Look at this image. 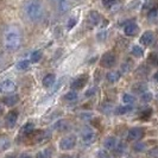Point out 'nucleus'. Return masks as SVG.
<instances>
[{"label":"nucleus","mask_w":158,"mask_h":158,"mask_svg":"<svg viewBox=\"0 0 158 158\" xmlns=\"http://www.w3.org/2000/svg\"><path fill=\"white\" fill-rule=\"evenodd\" d=\"M22 44V33L17 26H10L4 33V45L8 51H16Z\"/></svg>","instance_id":"obj_1"},{"label":"nucleus","mask_w":158,"mask_h":158,"mask_svg":"<svg viewBox=\"0 0 158 158\" xmlns=\"http://www.w3.org/2000/svg\"><path fill=\"white\" fill-rule=\"evenodd\" d=\"M24 13L30 22L37 23L44 16V7L40 0H27L24 5Z\"/></svg>","instance_id":"obj_2"},{"label":"nucleus","mask_w":158,"mask_h":158,"mask_svg":"<svg viewBox=\"0 0 158 158\" xmlns=\"http://www.w3.org/2000/svg\"><path fill=\"white\" fill-rule=\"evenodd\" d=\"M80 139H81L82 145L89 146V145H92V144L96 140V133L94 132L93 128H90V127H85V128L81 131Z\"/></svg>","instance_id":"obj_3"},{"label":"nucleus","mask_w":158,"mask_h":158,"mask_svg":"<svg viewBox=\"0 0 158 158\" xmlns=\"http://www.w3.org/2000/svg\"><path fill=\"white\" fill-rule=\"evenodd\" d=\"M77 143V138L75 135H68L63 137L61 140H60V149L62 151H69L73 150L75 148Z\"/></svg>","instance_id":"obj_4"},{"label":"nucleus","mask_w":158,"mask_h":158,"mask_svg":"<svg viewBox=\"0 0 158 158\" xmlns=\"http://www.w3.org/2000/svg\"><path fill=\"white\" fill-rule=\"evenodd\" d=\"M117 63V57L113 52H106L103 54L101 60H100V65L102 68H112Z\"/></svg>","instance_id":"obj_5"},{"label":"nucleus","mask_w":158,"mask_h":158,"mask_svg":"<svg viewBox=\"0 0 158 158\" xmlns=\"http://www.w3.org/2000/svg\"><path fill=\"white\" fill-rule=\"evenodd\" d=\"M144 135H145V130L143 127H132L128 131L127 138L131 142H138V140H140L144 137Z\"/></svg>","instance_id":"obj_6"},{"label":"nucleus","mask_w":158,"mask_h":158,"mask_svg":"<svg viewBox=\"0 0 158 158\" xmlns=\"http://www.w3.org/2000/svg\"><path fill=\"white\" fill-rule=\"evenodd\" d=\"M88 82V75L87 74H83V75H80L76 79H74L71 81L70 87L73 90H77V89H82L87 85Z\"/></svg>","instance_id":"obj_7"},{"label":"nucleus","mask_w":158,"mask_h":158,"mask_svg":"<svg viewBox=\"0 0 158 158\" xmlns=\"http://www.w3.org/2000/svg\"><path fill=\"white\" fill-rule=\"evenodd\" d=\"M16 88H17L16 82L11 79L4 80V81L0 83V92H1V93H5V94L13 93V92L16 90Z\"/></svg>","instance_id":"obj_8"},{"label":"nucleus","mask_w":158,"mask_h":158,"mask_svg":"<svg viewBox=\"0 0 158 158\" xmlns=\"http://www.w3.org/2000/svg\"><path fill=\"white\" fill-rule=\"evenodd\" d=\"M17 120H18V112L17 111H11L7 113L6 118H5V124L8 128H12V127L16 126Z\"/></svg>","instance_id":"obj_9"},{"label":"nucleus","mask_w":158,"mask_h":158,"mask_svg":"<svg viewBox=\"0 0 158 158\" xmlns=\"http://www.w3.org/2000/svg\"><path fill=\"white\" fill-rule=\"evenodd\" d=\"M155 42V33L152 31H145L140 37V43L145 47H150Z\"/></svg>","instance_id":"obj_10"},{"label":"nucleus","mask_w":158,"mask_h":158,"mask_svg":"<svg viewBox=\"0 0 158 158\" xmlns=\"http://www.w3.org/2000/svg\"><path fill=\"white\" fill-rule=\"evenodd\" d=\"M101 19H102V17L100 16L96 11H92L88 15V25L89 26H96L101 22Z\"/></svg>","instance_id":"obj_11"},{"label":"nucleus","mask_w":158,"mask_h":158,"mask_svg":"<svg viewBox=\"0 0 158 158\" xmlns=\"http://www.w3.org/2000/svg\"><path fill=\"white\" fill-rule=\"evenodd\" d=\"M50 138V133L48 131H37L35 135H33V138L32 140L35 143H43L48 140Z\"/></svg>","instance_id":"obj_12"},{"label":"nucleus","mask_w":158,"mask_h":158,"mask_svg":"<svg viewBox=\"0 0 158 158\" xmlns=\"http://www.w3.org/2000/svg\"><path fill=\"white\" fill-rule=\"evenodd\" d=\"M138 30H139V26H138L135 23H128V24H126L125 27H124L125 35H126V36H130V37L135 36L137 32H138Z\"/></svg>","instance_id":"obj_13"},{"label":"nucleus","mask_w":158,"mask_h":158,"mask_svg":"<svg viewBox=\"0 0 158 158\" xmlns=\"http://www.w3.org/2000/svg\"><path fill=\"white\" fill-rule=\"evenodd\" d=\"M118 144V140L115 137H107L103 142V145H105V149L106 150H114L115 146Z\"/></svg>","instance_id":"obj_14"},{"label":"nucleus","mask_w":158,"mask_h":158,"mask_svg":"<svg viewBox=\"0 0 158 158\" xmlns=\"http://www.w3.org/2000/svg\"><path fill=\"white\" fill-rule=\"evenodd\" d=\"M18 101H19V96L17 94L7 95V96H5V98L2 99V102L5 103L6 106H15Z\"/></svg>","instance_id":"obj_15"},{"label":"nucleus","mask_w":158,"mask_h":158,"mask_svg":"<svg viewBox=\"0 0 158 158\" xmlns=\"http://www.w3.org/2000/svg\"><path fill=\"white\" fill-rule=\"evenodd\" d=\"M56 2H57V7L61 13H65L69 11V8H70L69 0H56Z\"/></svg>","instance_id":"obj_16"},{"label":"nucleus","mask_w":158,"mask_h":158,"mask_svg":"<svg viewBox=\"0 0 158 158\" xmlns=\"http://www.w3.org/2000/svg\"><path fill=\"white\" fill-rule=\"evenodd\" d=\"M56 82V76L54 74H48L47 76H44L43 79V86L45 88H50L55 85Z\"/></svg>","instance_id":"obj_17"},{"label":"nucleus","mask_w":158,"mask_h":158,"mask_svg":"<svg viewBox=\"0 0 158 158\" xmlns=\"http://www.w3.org/2000/svg\"><path fill=\"white\" fill-rule=\"evenodd\" d=\"M35 131V125L33 123H26L22 128H20V135H30Z\"/></svg>","instance_id":"obj_18"},{"label":"nucleus","mask_w":158,"mask_h":158,"mask_svg":"<svg viewBox=\"0 0 158 158\" xmlns=\"http://www.w3.org/2000/svg\"><path fill=\"white\" fill-rule=\"evenodd\" d=\"M10 145H11V142H10V139H8L7 137L0 135V152L7 150L8 148H10Z\"/></svg>","instance_id":"obj_19"},{"label":"nucleus","mask_w":158,"mask_h":158,"mask_svg":"<svg viewBox=\"0 0 158 158\" xmlns=\"http://www.w3.org/2000/svg\"><path fill=\"white\" fill-rule=\"evenodd\" d=\"M143 8L146 10V11L156 10V8H158V0H146V2L144 4Z\"/></svg>","instance_id":"obj_20"},{"label":"nucleus","mask_w":158,"mask_h":158,"mask_svg":"<svg viewBox=\"0 0 158 158\" xmlns=\"http://www.w3.org/2000/svg\"><path fill=\"white\" fill-rule=\"evenodd\" d=\"M68 127V121L67 120H58L52 125V128L56 131H63Z\"/></svg>","instance_id":"obj_21"},{"label":"nucleus","mask_w":158,"mask_h":158,"mask_svg":"<svg viewBox=\"0 0 158 158\" xmlns=\"http://www.w3.org/2000/svg\"><path fill=\"white\" fill-rule=\"evenodd\" d=\"M120 73L119 71H110L108 74H107V80H108V82H111V83H115L119 79H120Z\"/></svg>","instance_id":"obj_22"},{"label":"nucleus","mask_w":158,"mask_h":158,"mask_svg":"<svg viewBox=\"0 0 158 158\" xmlns=\"http://www.w3.org/2000/svg\"><path fill=\"white\" fill-rule=\"evenodd\" d=\"M30 61L29 60H22V61H19V62H17L16 64V68L18 70H26V69H29L30 68Z\"/></svg>","instance_id":"obj_23"},{"label":"nucleus","mask_w":158,"mask_h":158,"mask_svg":"<svg viewBox=\"0 0 158 158\" xmlns=\"http://www.w3.org/2000/svg\"><path fill=\"white\" fill-rule=\"evenodd\" d=\"M132 92L135 93V94L142 95L144 92H146V85H144V83H135V86L132 87Z\"/></svg>","instance_id":"obj_24"},{"label":"nucleus","mask_w":158,"mask_h":158,"mask_svg":"<svg viewBox=\"0 0 158 158\" xmlns=\"http://www.w3.org/2000/svg\"><path fill=\"white\" fill-rule=\"evenodd\" d=\"M40 58H42V51L40 50H35L33 52H31V55H30V62L37 63V62L40 61Z\"/></svg>","instance_id":"obj_25"},{"label":"nucleus","mask_w":158,"mask_h":158,"mask_svg":"<svg viewBox=\"0 0 158 158\" xmlns=\"http://www.w3.org/2000/svg\"><path fill=\"white\" fill-rule=\"evenodd\" d=\"M64 100L68 101V102L76 101V100H77V93H76L75 90H70V92L65 93V95H64Z\"/></svg>","instance_id":"obj_26"},{"label":"nucleus","mask_w":158,"mask_h":158,"mask_svg":"<svg viewBox=\"0 0 158 158\" xmlns=\"http://www.w3.org/2000/svg\"><path fill=\"white\" fill-rule=\"evenodd\" d=\"M148 62L153 67H158V52H151L148 57Z\"/></svg>","instance_id":"obj_27"},{"label":"nucleus","mask_w":158,"mask_h":158,"mask_svg":"<svg viewBox=\"0 0 158 158\" xmlns=\"http://www.w3.org/2000/svg\"><path fill=\"white\" fill-rule=\"evenodd\" d=\"M131 52H132V55L135 56V57H143V56H144V50H143V48L139 47V45H133Z\"/></svg>","instance_id":"obj_28"},{"label":"nucleus","mask_w":158,"mask_h":158,"mask_svg":"<svg viewBox=\"0 0 158 158\" xmlns=\"http://www.w3.org/2000/svg\"><path fill=\"white\" fill-rule=\"evenodd\" d=\"M123 101H124L125 105H133L135 102V98L132 94L126 93V94H124V96H123Z\"/></svg>","instance_id":"obj_29"},{"label":"nucleus","mask_w":158,"mask_h":158,"mask_svg":"<svg viewBox=\"0 0 158 158\" xmlns=\"http://www.w3.org/2000/svg\"><path fill=\"white\" fill-rule=\"evenodd\" d=\"M131 110H132L131 105H125V106H120V107H118V108L115 110V113H117V114H126V113H128Z\"/></svg>","instance_id":"obj_30"},{"label":"nucleus","mask_w":158,"mask_h":158,"mask_svg":"<svg viewBox=\"0 0 158 158\" xmlns=\"http://www.w3.org/2000/svg\"><path fill=\"white\" fill-rule=\"evenodd\" d=\"M36 158H51V151L49 149H44L36 155Z\"/></svg>","instance_id":"obj_31"},{"label":"nucleus","mask_w":158,"mask_h":158,"mask_svg":"<svg viewBox=\"0 0 158 158\" xmlns=\"http://www.w3.org/2000/svg\"><path fill=\"white\" fill-rule=\"evenodd\" d=\"M145 149H146V145H145V143L143 142H137L133 145V150L135 152H143V151H145Z\"/></svg>","instance_id":"obj_32"},{"label":"nucleus","mask_w":158,"mask_h":158,"mask_svg":"<svg viewBox=\"0 0 158 158\" xmlns=\"http://www.w3.org/2000/svg\"><path fill=\"white\" fill-rule=\"evenodd\" d=\"M140 98H142V101H144V102H150L151 100H152V98H153V95H152L151 92L146 90V92L143 93Z\"/></svg>","instance_id":"obj_33"},{"label":"nucleus","mask_w":158,"mask_h":158,"mask_svg":"<svg viewBox=\"0 0 158 158\" xmlns=\"http://www.w3.org/2000/svg\"><path fill=\"white\" fill-rule=\"evenodd\" d=\"M114 150L117 151L118 155H123V153L125 152V150H126V145L123 142H118V144H117V146H115Z\"/></svg>","instance_id":"obj_34"},{"label":"nucleus","mask_w":158,"mask_h":158,"mask_svg":"<svg viewBox=\"0 0 158 158\" xmlns=\"http://www.w3.org/2000/svg\"><path fill=\"white\" fill-rule=\"evenodd\" d=\"M98 158H113V157H112L111 153L108 151L102 149V150L98 151Z\"/></svg>","instance_id":"obj_35"},{"label":"nucleus","mask_w":158,"mask_h":158,"mask_svg":"<svg viewBox=\"0 0 158 158\" xmlns=\"http://www.w3.org/2000/svg\"><path fill=\"white\" fill-rule=\"evenodd\" d=\"M76 23H77V19H76V18H70V19L68 20V24H67V29H68V30H71V29L76 25Z\"/></svg>","instance_id":"obj_36"},{"label":"nucleus","mask_w":158,"mask_h":158,"mask_svg":"<svg viewBox=\"0 0 158 158\" xmlns=\"http://www.w3.org/2000/svg\"><path fill=\"white\" fill-rule=\"evenodd\" d=\"M151 113H152V110H151V108H149V110H145V111H144L142 114H140V118L145 119V120H148V119L151 117Z\"/></svg>","instance_id":"obj_37"},{"label":"nucleus","mask_w":158,"mask_h":158,"mask_svg":"<svg viewBox=\"0 0 158 158\" xmlns=\"http://www.w3.org/2000/svg\"><path fill=\"white\" fill-rule=\"evenodd\" d=\"M80 118L85 119V120H88V119L93 118V113H92V112H82V113L80 114Z\"/></svg>","instance_id":"obj_38"},{"label":"nucleus","mask_w":158,"mask_h":158,"mask_svg":"<svg viewBox=\"0 0 158 158\" xmlns=\"http://www.w3.org/2000/svg\"><path fill=\"white\" fill-rule=\"evenodd\" d=\"M149 155L153 158H158V146L153 148V149H151V150L149 151Z\"/></svg>","instance_id":"obj_39"},{"label":"nucleus","mask_w":158,"mask_h":158,"mask_svg":"<svg viewBox=\"0 0 158 158\" xmlns=\"http://www.w3.org/2000/svg\"><path fill=\"white\" fill-rule=\"evenodd\" d=\"M157 16H158V8L151 10V11H149V13H148V17H149V18H156Z\"/></svg>","instance_id":"obj_40"},{"label":"nucleus","mask_w":158,"mask_h":158,"mask_svg":"<svg viewBox=\"0 0 158 158\" xmlns=\"http://www.w3.org/2000/svg\"><path fill=\"white\" fill-rule=\"evenodd\" d=\"M115 1H117V0H102V4H103V6H106V7H111Z\"/></svg>","instance_id":"obj_41"},{"label":"nucleus","mask_w":158,"mask_h":158,"mask_svg":"<svg viewBox=\"0 0 158 158\" xmlns=\"http://www.w3.org/2000/svg\"><path fill=\"white\" fill-rule=\"evenodd\" d=\"M94 93H95V89L93 88V89H89L87 93H86V95H87V96H90V95H94Z\"/></svg>","instance_id":"obj_42"},{"label":"nucleus","mask_w":158,"mask_h":158,"mask_svg":"<svg viewBox=\"0 0 158 158\" xmlns=\"http://www.w3.org/2000/svg\"><path fill=\"white\" fill-rule=\"evenodd\" d=\"M18 158H31V156L29 153H22Z\"/></svg>","instance_id":"obj_43"},{"label":"nucleus","mask_w":158,"mask_h":158,"mask_svg":"<svg viewBox=\"0 0 158 158\" xmlns=\"http://www.w3.org/2000/svg\"><path fill=\"white\" fill-rule=\"evenodd\" d=\"M5 158H16V157H15L13 155H8V156H6Z\"/></svg>","instance_id":"obj_44"},{"label":"nucleus","mask_w":158,"mask_h":158,"mask_svg":"<svg viewBox=\"0 0 158 158\" xmlns=\"http://www.w3.org/2000/svg\"><path fill=\"white\" fill-rule=\"evenodd\" d=\"M155 80H156V81H158V73H156V74H155Z\"/></svg>","instance_id":"obj_45"},{"label":"nucleus","mask_w":158,"mask_h":158,"mask_svg":"<svg viewBox=\"0 0 158 158\" xmlns=\"http://www.w3.org/2000/svg\"><path fill=\"white\" fill-rule=\"evenodd\" d=\"M60 158H73V157H71V156H67V155H65V156H62V157H60Z\"/></svg>","instance_id":"obj_46"},{"label":"nucleus","mask_w":158,"mask_h":158,"mask_svg":"<svg viewBox=\"0 0 158 158\" xmlns=\"http://www.w3.org/2000/svg\"><path fill=\"white\" fill-rule=\"evenodd\" d=\"M1 112H2V107H1V106H0V113H1Z\"/></svg>","instance_id":"obj_47"},{"label":"nucleus","mask_w":158,"mask_h":158,"mask_svg":"<svg viewBox=\"0 0 158 158\" xmlns=\"http://www.w3.org/2000/svg\"><path fill=\"white\" fill-rule=\"evenodd\" d=\"M157 99H158V94H157Z\"/></svg>","instance_id":"obj_48"},{"label":"nucleus","mask_w":158,"mask_h":158,"mask_svg":"<svg viewBox=\"0 0 158 158\" xmlns=\"http://www.w3.org/2000/svg\"><path fill=\"white\" fill-rule=\"evenodd\" d=\"M55 1H56V0H55Z\"/></svg>","instance_id":"obj_49"}]
</instances>
